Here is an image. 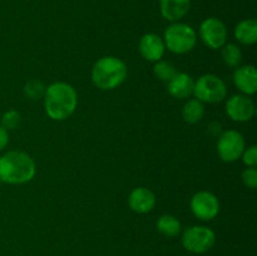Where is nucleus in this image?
I'll list each match as a JSON object with an SVG mask.
<instances>
[{"label": "nucleus", "instance_id": "nucleus-1", "mask_svg": "<svg viewBox=\"0 0 257 256\" xmlns=\"http://www.w3.org/2000/svg\"><path fill=\"white\" fill-rule=\"evenodd\" d=\"M78 104L77 90L65 82H54L45 89V113L53 120H64L74 113Z\"/></svg>", "mask_w": 257, "mask_h": 256}, {"label": "nucleus", "instance_id": "nucleus-2", "mask_svg": "<svg viewBox=\"0 0 257 256\" xmlns=\"http://www.w3.org/2000/svg\"><path fill=\"white\" fill-rule=\"evenodd\" d=\"M34 160L22 151H9L0 157V181L8 185H23L34 178Z\"/></svg>", "mask_w": 257, "mask_h": 256}, {"label": "nucleus", "instance_id": "nucleus-3", "mask_svg": "<svg viewBox=\"0 0 257 256\" xmlns=\"http://www.w3.org/2000/svg\"><path fill=\"white\" fill-rule=\"evenodd\" d=\"M127 78V65L117 57H103L92 68V82L102 90H113Z\"/></svg>", "mask_w": 257, "mask_h": 256}, {"label": "nucleus", "instance_id": "nucleus-4", "mask_svg": "<svg viewBox=\"0 0 257 256\" xmlns=\"http://www.w3.org/2000/svg\"><path fill=\"white\" fill-rule=\"evenodd\" d=\"M166 49L175 54H186L196 47L197 34L191 25L173 23L166 29L163 37Z\"/></svg>", "mask_w": 257, "mask_h": 256}, {"label": "nucleus", "instance_id": "nucleus-5", "mask_svg": "<svg viewBox=\"0 0 257 256\" xmlns=\"http://www.w3.org/2000/svg\"><path fill=\"white\" fill-rule=\"evenodd\" d=\"M193 95L202 103L222 102L227 95V87L220 77L215 74L201 75L193 85Z\"/></svg>", "mask_w": 257, "mask_h": 256}, {"label": "nucleus", "instance_id": "nucleus-6", "mask_svg": "<svg viewBox=\"0 0 257 256\" xmlns=\"http://www.w3.org/2000/svg\"><path fill=\"white\" fill-rule=\"evenodd\" d=\"M216 233L207 226H192L182 235V246L192 253H205L213 247Z\"/></svg>", "mask_w": 257, "mask_h": 256}, {"label": "nucleus", "instance_id": "nucleus-7", "mask_svg": "<svg viewBox=\"0 0 257 256\" xmlns=\"http://www.w3.org/2000/svg\"><path fill=\"white\" fill-rule=\"evenodd\" d=\"M245 138L235 130L225 131L218 137L217 155L223 162H236L245 151Z\"/></svg>", "mask_w": 257, "mask_h": 256}, {"label": "nucleus", "instance_id": "nucleus-8", "mask_svg": "<svg viewBox=\"0 0 257 256\" xmlns=\"http://www.w3.org/2000/svg\"><path fill=\"white\" fill-rule=\"evenodd\" d=\"M200 37L211 49H221L227 43V28L217 18H207L200 25Z\"/></svg>", "mask_w": 257, "mask_h": 256}, {"label": "nucleus", "instance_id": "nucleus-9", "mask_svg": "<svg viewBox=\"0 0 257 256\" xmlns=\"http://www.w3.org/2000/svg\"><path fill=\"white\" fill-rule=\"evenodd\" d=\"M191 211L200 220L211 221L220 212V201L212 192L200 191L191 198Z\"/></svg>", "mask_w": 257, "mask_h": 256}, {"label": "nucleus", "instance_id": "nucleus-10", "mask_svg": "<svg viewBox=\"0 0 257 256\" xmlns=\"http://www.w3.org/2000/svg\"><path fill=\"white\" fill-rule=\"evenodd\" d=\"M226 113L235 122H248L256 113L255 103L248 95H232L226 102Z\"/></svg>", "mask_w": 257, "mask_h": 256}, {"label": "nucleus", "instance_id": "nucleus-11", "mask_svg": "<svg viewBox=\"0 0 257 256\" xmlns=\"http://www.w3.org/2000/svg\"><path fill=\"white\" fill-rule=\"evenodd\" d=\"M166 45L162 38L155 33L145 34L140 40V53L148 62H158L163 58Z\"/></svg>", "mask_w": 257, "mask_h": 256}, {"label": "nucleus", "instance_id": "nucleus-12", "mask_svg": "<svg viewBox=\"0 0 257 256\" xmlns=\"http://www.w3.org/2000/svg\"><path fill=\"white\" fill-rule=\"evenodd\" d=\"M233 83L245 95L255 94L257 90V70L253 65L237 67L233 72Z\"/></svg>", "mask_w": 257, "mask_h": 256}, {"label": "nucleus", "instance_id": "nucleus-13", "mask_svg": "<svg viewBox=\"0 0 257 256\" xmlns=\"http://www.w3.org/2000/svg\"><path fill=\"white\" fill-rule=\"evenodd\" d=\"M128 205L137 213H148L155 208L156 195L146 187H137L130 193Z\"/></svg>", "mask_w": 257, "mask_h": 256}, {"label": "nucleus", "instance_id": "nucleus-14", "mask_svg": "<svg viewBox=\"0 0 257 256\" xmlns=\"http://www.w3.org/2000/svg\"><path fill=\"white\" fill-rule=\"evenodd\" d=\"M195 80L187 73H176L172 79L167 83V90L172 97L185 99L193 94Z\"/></svg>", "mask_w": 257, "mask_h": 256}, {"label": "nucleus", "instance_id": "nucleus-15", "mask_svg": "<svg viewBox=\"0 0 257 256\" xmlns=\"http://www.w3.org/2000/svg\"><path fill=\"white\" fill-rule=\"evenodd\" d=\"M191 0H160L161 14L165 19L177 23L188 13Z\"/></svg>", "mask_w": 257, "mask_h": 256}, {"label": "nucleus", "instance_id": "nucleus-16", "mask_svg": "<svg viewBox=\"0 0 257 256\" xmlns=\"http://www.w3.org/2000/svg\"><path fill=\"white\" fill-rule=\"evenodd\" d=\"M235 38L243 45H252L257 42V22L255 19H243L236 25Z\"/></svg>", "mask_w": 257, "mask_h": 256}, {"label": "nucleus", "instance_id": "nucleus-17", "mask_svg": "<svg viewBox=\"0 0 257 256\" xmlns=\"http://www.w3.org/2000/svg\"><path fill=\"white\" fill-rule=\"evenodd\" d=\"M157 227L158 232L161 235L166 236V237H176L182 231V226H181L180 220L175 217L173 215H162L157 220Z\"/></svg>", "mask_w": 257, "mask_h": 256}, {"label": "nucleus", "instance_id": "nucleus-18", "mask_svg": "<svg viewBox=\"0 0 257 256\" xmlns=\"http://www.w3.org/2000/svg\"><path fill=\"white\" fill-rule=\"evenodd\" d=\"M205 115V105L201 100L196 99H190L186 102V104L183 105L182 109V117L185 119V122L190 123V124H195L198 123Z\"/></svg>", "mask_w": 257, "mask_h": 256}, {"label": "nucleus", "instance_id": "nucleus-19", "mask_svg": "<svg viewBox=\"0 0 257 256\" xmlns=\"http://www.w3.org/2000/svg\"><path fill=\"white\" fill-rule=\"evenodd\" d=\"M221 49H222L221 55H222V59L226 65L231 68L240 67L241 62H242V52L237 44H233V43L227 44L226 43Z\"/></svg>", "mask_w": 257, "mask_h": 256}, {"label": "nucleus", "instance_id": "nucleus-20", "mask_svg": "<svg viewBox=\"0 0 257 256\" xmlns=\"http://www.w3.org/2000/svg\"><path fill=\"white\" fill-rule=\"evenodd\" d=\"M153 73H155V75L158 79L168 83L172 79L173 75L177 73V69H176V67L171 62L161 59L156 62L155 67H153Z\"/></svg>", "mask_w": 257, "mask_h": 256}, {"label": "nucleus", "instance_id": "nucleus-21", "mask_svg": "<svg viewBox=\"0 0 257 256\" xmlns=\"http://www.w3.org/2000/svg\"><path fill=\"white\" fill-rule=\"evenodd\" d=\"M45 85L43 84V82L38 79H32L24 85V94L27 95L30 99L35 100L43 98L45 94Z\"/></svg>", "mask_w": 257, "mask_h": 256}, {"label": "nucleus", "instance_id": "nucleus-22", "mask_svg": "<svg viewBox=\"0 0 257 256\" xmlns=\"http://www.w3.org/2000/svg\"><path fill=\"white\" fill-rule=\"evenodd\" d=\"M20 113L15 109H10L7 110V112L3 114L2 117V127H4L5 130L9 131V130H15L18 125L20 124Z\"/></svg>", "mask_w": 257, "mask_h": 256}, {"label": "nucleus", "instance_id": "nucleus-23", "mask_svg": "<svg viewBox=\"0 0 257 256\" xmlns=\"http://www.w3.org/2000/svg\"><path fill=\"white\" fill-rule=\"evenodd\" d=\"M242 182L246 187L255 190L257 187V170L256 167H248L242 172Z\"/></svg>", "mask_w": 257, "mask_h": 256}, {"label": "nucleus", "instance_id": "nucleus-24", "mask_svg": "<svg viewBox=\"0 0 257 256\" xmlns=\"http://www.w3.org/2000/svg\"><path fill=\"white\" fill-rule=\"evenodd\" d=\"M241 158H242L243 163H245L247 167H256V165H257V147L256 146H251V147H248L247 150L243 151Z\"/></svg>", "mask_w": 257, "mask_h": 256}, {"label": "nucleus", "instance_id": "nucleus-25", "mask_svg": "<svg viewBox=\"0 0 257 256\" xmlns=\"http://www.w3.org/2000/svg\"><path fill=\"white\" fill-rule=\"evenodd\" d=\"M9 143V133L4 127L0 125V151L4 150Z\"/></svg>", "mask_w": 257, "mask_h": 256}]
</instances>
